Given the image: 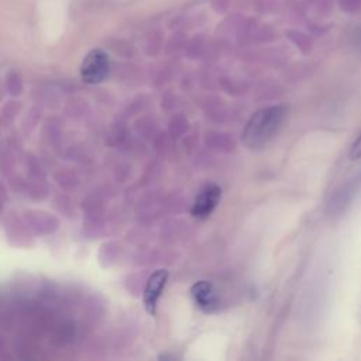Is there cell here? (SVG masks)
<instances>
[{
    "label": "cell",
    "mask_w": 361,
    "mask_h": 361,
    "mask_svg": "<svg viewBox=\"0 0 361 361\" xmlns=\"http://www.w3.org/2000/svg\"><path fill=\"white\" fill-rule=\"evenodd\" d=\"M286 113L288 109L282 104L264 107L255 111L244 127L243 142L251 149L265 147L282 127Z\"/></svg>",
    "instance_id": "cell-1"
},
{
    "label": "cell",
    "mask_w": 361,
    "mask_h": 361,
    "mask_svg": "<svg viewBox=\"0 0 361 361\" xmlns=\"http://www.w3.org/2000/svg\"><path fill=\"white\" fill-rule=\"evenodd\" d=\"M220 199H221V188L214 183L206 185L197 193L193 202V206L190 209L192 216L197 220L207 219L213 213V210L217 207Z\"/></svg>",
    "instance_id": "cell-3"
},
{
    "label": "cell",
    "mask_w": 361,
    "mask_h": 361,
    "mask_svg": "<svg viewBox=\"0 0 361 361\" xmlns=\"http://www.w3.org/2000/svg\"><path fill=\"white\" fill-rule=\"evenodd\" d=\"M190 296L195 305L206 313H212L219 307V295L209 281H197L190 288Z\"/></svg>",
    "instance_id": "cell-5"
},
{
    "label": "cell",
    "mask_w": 361,
    "mask_h": 361,
    "mask_svg": "<svg viewBox=\"0 0 361 361\" xmlns=\"http://www.w3.org/2000/svg\"><path fill=\"white\" fill-rule=\"evenodd\" d=\"M109 68L110 62L107 54L102 49H93L85 56L80 66V75L86 83H99L106 79Z\"/></svg>",
    "instance_id": "cell-2"
},
{
    "label": "cell",
    "mask_w": 361,
    "mask_h": 361,
    "mask_svg": "<svg viewBox=\"0 0 361 361\" xmlns=\"http://www.w3.org/2000/svg\"><path fill=\"white\" fill-rule=\"evenodd\" d=\"M361 157V134L360 137L353 142L351 149H350V158L351 159H358Z\"/></svg>",
    "instance_id": "cell-6"
},
{
    "label": "cell",
    "mask_w": 361,
    "mask_h": 361,
    "mask_svg": "<svg viewBox=\"0 0 361 361\" xmlns=\"http://www.w3.org/2000/svg\"><path fill=\"white\" fill-rule=\"evenodd\" d=\"M168 276H169V274L166 269H158L147 281L142 299H144L145 310L152 316H155V313H157L158 300H159L161 293L166 285Z\"/></svg>",
    "instance_id": "cell-4"
}]
</instances>
